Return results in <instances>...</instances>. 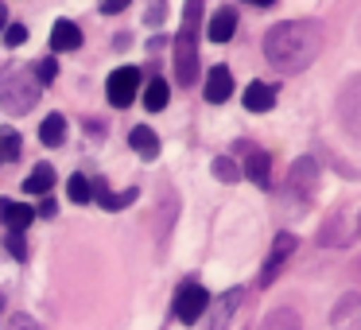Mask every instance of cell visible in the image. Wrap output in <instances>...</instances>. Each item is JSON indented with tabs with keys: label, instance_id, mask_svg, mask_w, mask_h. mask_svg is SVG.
I'll return each instance as SVG.
<instances>
[{
	"label": "cell",
	"instance_id": "cell-1",
	"mask_svg": "<svg viewBox=\"0 0 361 330\" xmlns=\"http://www.w3.org/2000/svg\"><path fill=\"white\" fill-rule=\"evenodd\" d=\"M319 51H322V32L311 20H288V24H276L264 35V59L280 74L307 71L319 59Z\"/></svg>",
	"mask_w": 361,
	"mask_h": 330
},
{
	"label": "cell",
	"instance_id": "cell-2",
	"mask_svg": "<svg viewBox=\"0 0 361 330\" xmlns=\"http://www.w3.org/2000/svg\"><path fill=\"white\" fill-rule=\"evenodd\" d=\"M198 20H202V0H187L175 35V82L183 86H195L198 78Z\"/></svg>",
	"mask_w": 361,
	"mask_h": 330
},
{
	"label": "cell",
	"instance_id": "cell-3",
	"mask_svg": "<svg viewBox=\"0 0 361 330\" xmlns=\"http://www.w3.org/2000/svg\"><path fill=\"white\" fill-rule=\"evenodd\" d=\"M0 102L8 105V113H32L39 102V82L27 66H12L0 74Z\"/></svg>",
	"mask_w": 361,
	"mask_h": 330
},
{
	"label": "cell",
	"instance_id": "cell-4",
	"mask_svg": "<svg viewBox=\"0 0 361 330\" xmlns=\"http://www.w3.org/2000/svg\"><path fill=\"white\" fill-rule=\"evenodd\" d=\"M206 311H210V291H206L198 280H183L179 291H175V319L187 322V326H195Z\"/></svg>",
	"mask_w": 361,
	"mask_h": 330
},
{
	"label": "cell",
	"instance_id": "cell-5",
	"mask_svg": "<svg viewBox=\"0 0 361 330\" xmlns=\"http://www.w3.org/2000/svg\"><path fill=\"white\" fill-rule=\"evenodd\" d=\"M136 90H140V71L136 66H117L105 82V97H109L113 109H128L136 102Z\"/></svg>",
	"mask_w": 361,
	"mask_h": 330
},
{
	"label": "cell",
	"instance_id": "cell-6",
	"mask_svg": "<svg viewBox=\"0 0 361 330\" xmlns=\"http://www.w3.org/2000/svg\"><path fill=\"white\" fill-rule=\"evenodd\" d=\"M338 113H342V125L353 136H361V74H353L350 82L338 94Z\"/></svg>",
	"mask_w": 361,
	"mask_h": 330
},
{
	"label": "cell",
	"instance_id": "cell-7",
	"mask_svg": "<svg viewBox=\"0 0 361 330\" xmlns=\"http://www.w3.org/2000/svg\"><path fill=\"white\" fill-rule=\"evenodd\" d=\"M314 179H319V164L314 159H295L291 164V175H288V195L295 198V202H307L311 198V190H314Z\"/></svg>",
	"mask_w": 361,
	"mask_h": 330
},
{
	"label": "cell",
	"instance_id": "cell-8",
	"mask_svg": "<svg viewBox=\"0 0 361 330\" xmlns=\"http://www.w3.org/2000/svg\"><path fill=\"white\" fill-rule=\"evenodd\" d=\"M291 252H295V237H291V233H276L272 252H268V260H264V272H260V288H268V283L283 272V264H288Z\"/></svg>",
	"mask_w": 361,
	"mask_h": 330
},
{
	"label": "cell",
	"instance_id": "cell-9",
	"mask_svg": "<svg viewBox=\"0 0 361 330\" xmlns=\"http://www.w3.org/2000/svg\"><path fill=\"white\" fill-rule=\"evenodd\" d=\"M206 102L210 105H221L233 97V74H229V66H210V74H206Z\"/></svg>",
	"mask_w": 361,
	"mask_h": 330
},
{
	"label": "cell",
	"instance_id": "cell-10",
	"mask_svg": "<svg viewBox=\"0 0 361 330\" xmlns=\"http://www.w3.org/2000/svg\"><path fill=\"white\" fill-rule=\"evenodd\" d=\"M330 326L334 330H361V295H342L330 314Z\"/></svg>",
	"mask_w": 361,
	"mask_h": 330
},
{
	"label": "cell",
	"instance_id": "cell-11",
	"mask_svg": "<svg viewBox=\"0 0 361 330\" xmlns=\"http://www.w3.org/2000/svg\"><path fill=\"white\" fill-rule=\"evenodd\" d=\"M245 179L257 183V187H272V159H268V152H257L252 148L249 156H245Z\"/></svg>",
	"mask_w": 361,
	"mask_h": 330
},
{
	"label": "cell",
	"instance_id": "cell-12",
	"mask_svg": "<svg viewBox=\"0 0 361 330\" xmlns=\"http://www.w3.org/2000/svg\"><path fill=\"white\" fill-rule=\"evenodd\" d=\"M78 47H82V28L71 24V20H59L55 32H51V51L66 55V51H78Z\"/></svg>",
	"mask_w": 361,
	"mask_h": 330
},
{
	"label": "cell",
	"instance_id": "cell-13",
	"mask_svg": "<svg viewBox=\"0 0 361 330\" xmlns=\"http://www.w3.org/2000/svg\"><path fill=\"white\" fill-rule=\"evenodd\" d=\"M245 109L249 113H268L276 105V90L268 86V82H249V90H245Z\"/></svg>",
	"mask_w": 361,
	"mask_h": 330
},
{
	"label": "cell",
	"instance_id": "cell-14",
	"mask_svg": "<svg viewBox=\"0 0 361 330\" xmlns=\"http://www.w3.org/2000/svg\"><path fill=\"white\" fill-rule=\"evenodd\" d=\"M237 32V8H218L210 20V28H206V35H210L214 43H229Z\"/></svg>",
	"mask_w": 361,
	"mask_h": 330
},
{
	"label": "cell",
	"instance_id": "cell-15",
	"mask_svg": "<svg viewBox=\"0 0 361 330\" xmlns=\"http://www.w3.org/2000/svg\"><path fill=\"white\" fill-rule=\"evenodd\" d=\"M90 187H94V198L105 206V210H125V206H133V202H136V187L121 190V195H113V190L105 187V179H102V183H90Z\"/></svg>",
	"mask_w": 361,
	"mask_h": 330
},
{
	"label": "cell",
	"instance_id": "cell-16",
	"mask_svg": "<svg viewBox=\"0 0 361 330\" xmlns=\"http://www.w3.org/2000/svg\"><path fill=\"white\" fill-rule=\"evenodd\" d=\"M128 144L136 148V156H140V159H156L159 156V136L152 133L148 125H136L133 133H128Z\"/></svg>",
	"mask_w": 361,
	"mask_h": 330
},
{
	"label": "cell",
	"instance_id": "cell-17",
	"mask_svg": "<svg viewBox=\"0 0 361 330\" xmlns=\"http://www.w3.org/2000/svg\"><path fill=\"white\" fill-rule=\"evenodd\" d=\"M257 330H303V319H299V311H291V307H276V311L264 314V322H260Z\"/></svg>",
	"mask_w": 361,
	"mask_h": 330
},
{
	"label": "cell",
	"instance_id": "cell-18",
	"mask_svg": "<svg viewBox=\"0 0 361 330\" xmlns=\"http://www.w3.org/2000/svg\"><path fill=\"white\" fill-rule=\"evenodd\" d=\"M51 187H55V167H51V164H39V167H35V171L24 179V190H27V195H47Z\"/></svg>",
	"mask_w": 361,
	"mask_h": 330
},
{
	"label": "cell",
	"instance_id": "cell-19",
	"mask_svg": "<svg viewBox=\"0 0 361 330\" xmlns=\"http://www.w3.org/2000/svg\"><path fill=\"white\" fill-rule=\"evenodd\" d=\"M167 102H171V86H167L164 78L148 82V90H144V105H148V113H164Z\"/></svg>",
	"mask_w": 361,
	"mask_h": 330
},
{
	"label": "cell",
	"instance_id": "cell-20",
	"mask_svg": "<svg viewBox=\"0 0 361 330\" xmlns=\"http://www.w3.org/2000/svg\"><path fill=\"white\" fill-rule=\"evenodd\" d=\"M63 136H66V117L63 113H47L43 125H39V140L55 148V144H63Z\"/></svg>",
	"mask_w": 361,
	"mask_h": 330
},
{
	"label": "cell",
	"instance_id": "cell-21",
	"mask_svg": "<svg viewBox=\"0 0 361 330\" xmlns=\"http://www.w3.org/2000/svg\"><path fill=\"white\" fill-rule=\"evenodd\" d=\"M237 299H241V288L226 291V295L218 299V307H214V314H210V330H226V322H229V314H233Z\"/></svg>",
	"mask_w": 361,
	"mask_h": 330
},
{
	"label": "cell",
	"instance_id": "cell-22",
	"mask_svg": "<svg viewBox=\"0 0 361 330\" xmlns=\"http://www.w3.org/2000/svg\"><path fill=\"white\" fill-rule=\"evenodd\" d=\"M4 221H8V229H20V233H24V229L35 221V210H32V206H20V202H8Z\"/></svg>",
	"mask_w": 361,
	"mask_h": 330
},
{
	"label": "cell",
	"instance_id": "cell-23",
	"mask_svg": "<svg viewBox=\"0 0 361 330\" xmlns=\"http://www.w3.org/2000/svg\"><path fill=\"white\" fill-rule=\"evenodd\" d=\"M66 195L74 198V202H94V187H90V179L86 175H71V183H66Z\"/></svg>",
	"mask_w": 361,
	"mask_h": 330
},
{
	"label": "cell",
	"instance_id": "cell-24",
	"mask_svg": "<svg viewBox=\"0 0 361 330\" xmlns=\"http://www.w3.org/2000/svg\"><path fill=\"white\" fill-rule=\"evenodd\" d=\"M0 159H20V133L0 128Z\"/></svg>",
	"mask_w": 361,
	"mask_h": 330
},
{
	"label": "cell",
	"instance_id": "cell-25",
	"mask_svg": "<svg viewBox=\"0 0 361 330\" xmlns=\"http://www.w3.org/2000/svg\"><path fill=\"white\" fill-rule=\"evenodd\" d=\"M32 74H35V82H39V90H43V86H51V82L59 78V63L55 59H43V63L32 66Z\"/></svg>",
	"mask_w": 361,
	"mask_h": 330
},
{
	"label": "cell",
	"instance_id": "cell-26",
	"mask_svg": "<svg viewBox=\"0 0 361 330\" xmlns=\"http://www.w3.org/2000/svg\"><path fill=\"white\" fill-rule=\"evenodd\" d=\"M214 175H218L221 183H237V179H241V171H237V164H233L229 156H218V159H214Z\"/></svg>",
	"mask_w": 361,
	"mask_h": 330
},
{
	"label": "cell",
	"instance_id": "cell-27",
	"mask_svg": "<svg viewBox=\"0 0 361 330\" xmlns=\"http://www.w3.org/2000/svg\"><path fill=\"white\" fill-rule=\"evenodd\" d=\"M4 249H8L16 260H27V245H24V233H20V229H8V241H4Z\"/></svg>",
	"mask_w": 361,
	"mask_h": 330
},
{
	"label": "cell",
	"instance_id": "cell-28",
	"mask_svg": "<svg viewBox=\"0 0 361 330\" xmlns=\"http://www.w3.org/2000/svg\"><path fill=\"white\" fill-rule=\"evenodd\" d=\"M0 35H4V43H8V47H20V43L27 39V28H24V24H8Z\"/></svg>",
	"mask_w": 361,
	"mask_h": 330
},
{
	"label": "cell",
	"instance_id": "cell-29",
	"mask_svg": "<svg viewBox=\"0 0 361 330\" xmlns=\"http://www.w3.org/2000/svg\"><path fill=\"white\" fill-rule=\"evenodd\" d=\"M125 8H128V0H102V12H109V16H117Z\"/></svg>",
	"mask_w": 361,
	"mask_h": 330
},
{
	"label": "cell",
	"instance_id": "cell-30",
	"mask_svg": "<svg viewBox=\"0 0 361 330\" xmlns=\"http://www.w3.org/2000/svg\"><path fill=\"white\" fill-rule=\"evenodd\" d=\"M35 214H43V218H55V214H59V202H55V198H43Z\"/></svg>",
	"mask_w": 361,
	"mask_h": 330
},
{
	"label": "cell",
	"instance_id": "cell-31",
	"mask_svg": "<svg viewBox=\"0 0 361 330\" xmlns=\"http://www.w3.org/2000/svg\"><path fill=\"white\" fill-rule=\"evenodd\" d=\"M12 330H35V322H32V319H24V314H20V319H12Z\"/></svg>",
	"mask_w": 361,
	"mask_h": 330
},
{
	"label": "cell",
	"instance_id": "cell-32",
	"mask_svg": "<svg viewBox=\"0 0 361 330\" xmlns=\"http://www.w3.org/2000/svg\"><path fill=\"white\" fill-rule=\"evenodd\" d=\"M159 16H164V4H152V12H148V24H159Z\"/></svg>",
	"mask_w": 361,
	"mask_h": 330
},
{
	"label": "cell",
	"instance_id": "cell-33",
	"mask_svg": "<svg viewBox=\"0 0 361 330\" xmlns=\"http://www.w3.org/2000/svg\"><path fill=\"white\" fill-rule=\"evenodd\" d=\"M8 28V8H4V0H0V32Z\"/></svg>",
	"mask_w": 361,
	"mask_h": 330
},
{
	"label": "cell",
	"instance_id": "cell-34",
	"mask_svg": "<svg viewBox=\"0 0 361 330\" xmlns=\"http://www.w3.org/2000/svg\"><path fill=\"white\" fill-rule=\"evenodd\" d=\"M245 4H257V8H268V4H276V0H245Z\"/></svg>",
	"mask_w": 361,
	"mask_h": 330
},
{
	"label": "cell",
	"instance_id": "cell-35",
	"mask_svg": "<svg viewBox=\"0 0 361 330\" xmlns=\"http://www.w3.org/2000/svg\"><path fill=\"white\" fill-rule=\"evenodd\" d=\"M4 214H8V198H0V221H4Z\"/></svg>",
	"mask_w": 361,
	"mask_h": 330
}]
</instances>
